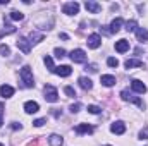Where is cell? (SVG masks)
I'll return each instance as SVG.
<instances>
[{
  "instance_id": "cell-34",
  "label": "cell",
  "mask_w": 148,
  "mask_h": 146,
  "mask_svg": "<svg viewBox=\"0 0 148 146\" xmlns=\"http://www.w3.org/2000/svg\"><path fill=\"white\" fill-rule=\"evenodd\" d=\"M45 122H47V120H45V119H36V120H35V122H33V124H35V126H36V127H41V126H43V124H45Z\"/></svg>"
},
{
  "instance_id": "cell-4",
  "label": "cell",
  "mask_w": 148,
  "mask_h": 146,
  "mask_svg": "<svg viewBox=\"0 0 148 146\" xmlns=\"http://www.w3.org/2000/svg\"><path fill=\"white\" fill-rule=\"evenodd\" d=\"M69 57H71V60L73 62H76V64H84L86 62V52L84 50H81V48H76V50H73L71 53H69Z\"/></svg>"
},
{
  "instance_id": "cell-12",
  "label": "cell",
  "mask_w": 148,
  "mask_h": 146,
  "mask_svg": "<svg viewBox=\"0 0 148 146\" xmlns=\"http://www.w3.org/2000/svg\"><path fill=\"white\" fill-rule=\"evenodd\" d=\"M53 72L57 74V76H60V77H67V76H71L73 69H71L69 65H59V67H55Z\"/></svg>"
},
{
  "instance_id": "cell-21",
  "label": "cell",
  "mask_w": 148,
  "mask_h": 146,
  "mask_svg": "<svg viewBox=\"0 0 148 146\" xmlns=\"http://www.w3.org/2000/svg\"><path fill=\"white\" fill-rule=\"evenodd\" d=\"M121 26H122V19H121V17L114 19L110 23V33H117V31L121 29Z\"/></svg>"
},
{
  "instance_id": "cell-8",
  "label": "cell",
  "mask_w": 148,
  "mask_h": 146,
  "mask_svg": "<svg viewBox=\"0 0 148 146\" xmlns=\"http://www.w3.org/2000/svg\"><path fill=\"white\" fill-rule=\"evenodd\" d=\"M86 43H88L90 48H98V46L102 45V36H100L98 33H93V35L88 36V41H86Z\"/></svg>"
},
{
  "instance_id": "cell-22",
  "label": "cell",
  "mask_w": 148,
  "mask_h": 146,
  "mask_svg": "<svg viewBox=\"0 0 148 146\" xmlns=\"http://www.w3.org/2000/svg\"><path fill=\"white\" fill-rule=\"evenodd\" d=\"M43 62H45V65H47V69L48 71H55V65H53V60H52V57L50 55H45V59H43Z\"/></svg>"
},
{
  "instance_id": "cell-13",
  "label": "cell",
  "mask_w": 148,
  "mask_h": 146,
  "mask_svg": "<svg viewBox=\"0 0 148 146\" xmlns=\"http://www.w3.org/2000/svg\"><path fill=\"white\" fill-rule=\"evenodd\" d=\"M14 95V88L12 86H9V84H2L0 86V96L2 98H10Z\"/></svg>"
},
{
  "instance_id": "cell-18",
  "label": "cell",
  "mask_w": 148,
  "mask_h": 146,
  "mask_svg": "<svg viewBox=\"0 0 148 146\" xmlns=\"http://www.w3.org/2000/svg\"><path fill=\"white\" fill-rule=\"evenodd\" d=\"M48 143H50V146H62L64 145V139H62V136H59V134H50Z\"/></svg>"
},
{
  "instance_id": "cell-11",
  "label": "cell",
  "mask_w": 148,
  "mask_h": 146,
  "mask_svg": "<svg viewBox=\"0 0 148 146\" xmlns=\"http://www.w3.org/2000/svg\"><path fill=\"white\" fill-rule=\"evenodd\" d=\"M127 50H129V41H127V40H119V41H115V52L126 53Z\"/></svg>"
},
{
  "instance_id": "cell-36",
  "label": "cell",
  "mask_w": 148,
  "mask_h": 146,
  "mask_svg": "<svg viewBox=\"0 0 148 146\" xmlns=\"http://www.w3.org/2000/svg\"><path fill=\"white\" fill-rule=\"evenodd\" d=\"M2 124H3V120H2V115H0V126H2Z\"/></svg>"
},
{
  "instance_id": "cell-24",
  "label": "cell",
  "mask_w": 148,
  "mask_h": 146,
  "mask_svg": "<svg viewBox=\"0 0 148 146\" xmlns=\"http://www.w3.org/2000/svg\"><path fill=\"white\" fill-rule=\"evenodd\" d=\"M10 19H12V21H23V19H24V14L19 12V10H12V12H10Z\"/></svg>"
},
{
  "instance_id": "cell-32",
  "label": "cell",
  "mask_w": 148,
  "mask_h": 146,
  "mask_svg": "<svg viewBox=\"0 0 148 146\" xmlns=\"http://www.w3.org/2000/svg\"><path fill=\"white\" fill-rule=\"evenodd\" d=\"M71 112H73V113H77V112H79V110H81V103H74V105H71Z\"/></svg>"
},
{
  "instance_id": "cell-17",
  "label": "cell",
  "mask_w": 148,
  "mask_h": 146,
  "mask_svg": "<svg viewBox=\"0 0 148 146\" xmlns=\"http://www.w3.org/2000/svg\"><path fill=\"white\" fill-rule=\"evenodd\" d=\"M76 132L77 134H91L93 132V127L88 126V124H77L76 126Z\"/></svg>"
},
{
  "instance_id": "cell-15",
  "label": "cell",
  "mask_w": 148,
  "mask_h": 146,
  "mask_svg": "<svg viewBox=\"0 0 148 146\" xmlns=\"http://www.w3.org/2000/svg\"><path fill=\"white\" fill-rule=\"evenodd\" d=\"M38 110H40V105H38L36 102H31V100H29V102L24 103V112H26V113H36Z\"/></svg>"
},
{
  "instance_id": "cell-28",
  "label": "cell",
  "mask_w": 148,
  "mask_h": 146,
  "mask_svg": "<svg viewBox=\"0 0 148 146\" xmlns=\"http://www.w3.org/2000/svg\"><path fill=\"white\" fill-rule=\"evenodd\" d=\"M0 53H2L3 57H7V55H10V48H9L7 45H0Z\"/></svg>"
},
{
  "instance_id": "cell-20",
  "label": "cell",
  "mask_w": 148,
  "mask_h": 146,
  "mask_svg": "<svg viewBox=\"0 0 148 146\" xmlns=\"http://www.w3.org/2000/svg\"><path fill=\"white\" fill-rule=\"evenodd\" d=\"M136 38H138L140 41H148V29L138 28V29H136Z\"/></svg>"
},
{
  "instance_id": "cell-9",
  "label": "cell",
  "mask_w": 148,
  "mask_h": 146,
  "mask_svg": "<svg viewBox=\"0 0 148 146\" xmlns=\"http://www.w3.org/2000/svg\"><path fill=\"white\" fill-rule=\"evenodd\" d=\"M110 131L114 134H124V132H126V124H124L122 120H115L110 126Z\"/></svg>"
},
{
  "instance_id": "cell-33",
  "label": "cell",
  "mask_w": 148,
  "mask_h": 146,
  "mask_svg": "<svg viewBox=\"0 0 148 146\" xmlns=\"http://www.w3.org/2000/svg\"><path fill=\"white\" fill-rule=\"evenodd\" d=\"M86 71H90V72H97L98 67H97L95 64H90V65H86Z\"/></svg>"
},
{
  "instance_id": "cell-25",
  "label": "cell",
  "mask_w": 148,
  "mask_h": 146,
  "mask_svg": "<svg viewBox=\"0 0 148 146\" xmlns=\"http://www.w3.org/2000/svg\"><path fill=\"white\" fill-rule=\"evenodd\" d=\"M136 29H138L136 21H127L126 23V31H136Z\"/></svg>"
},
{
  "instance_id": "cell-31",
  "label": "cell",
  "mask_w": 148,
  "mask_h": 146,
  "mask_svg": "<svg viewBox=\"0 0 148 146\" xmlns=\"http://www.w3.org/2000/svg\"><path fill=\"white\" fill-rule=\"evenodd\" d=\"M53 53H55V57H59V59H60V57H64V55H66V50H64V48H55V50H53Z\"/></svg>"
},
{
  "instance_id": "cell-26",
  "label": "cell",
  "mask_w": 148,
  "mask_h": 146,
  "mask_svg": "<svg viewBox=\"0 0 148 146\" xmlns=\"http://www.w3.org/2000/svg\"><path fill=\"white\" fill-rule=\"evenodd\" d=\"M88 112H90V113H93V115H97V113H100V112H102V108H100V107H97V105H88Z\"/></svg>"
},
{
  "instance_id": "cell-7",
  "label": "cell",
  "mask_w": 148,
  "mask_h": 146,
  "mask_svg": "<svg viewBox=\"0 0 148 146\" xmlns=\"http://www.w3.org/2000/svg\"><path fill=\"white\" fill-rule=\"evenodd\" d=\"M17 48H19L23 53H29V52H31V43H29V40L19 36V40H17Z\"/></svg>"
},
{
  "instance_id": "cell-23",
  "label": "cell",
  "mask_w": 148,
  "mask_h": 146,
  "mask_svg": "<svg viewBox=\"0 0 148 146\" xmlns=\"http://www.w3.org/2000/svg\"><path fill=\"white\" fill-rule=\"evenodd\" d=\"M43 40V35L41 33H36V31H33L31 35H29V43H40Z\"/></svg>"
},
{
  "instance_id": "cell-3",
  "label": "cell",
  "mask_w": 148,
  "mask_h": 146,
  "mask_svg": "<svg viewBox=\"0 0 148 146\" xmlns=\"http://www.w3.org/2000/svg\"><path fill=\"white\" fill-rule=\"evenodd\" d=\"M43 93H45V100L50 102V103H55V102L59 100V93H57V89H55L52 84H47V86L43 88Z\"/></svg>"
},
{
  "instance_id": "cell-6",
  "label": "cell",
  "mask_w": 148,
  "mask_h": 146,
  "mask_svg": "<svg viewBox=\"0 0 148 146\" xmlns=\"http://www.w3.org/2000/svg\"><path fill=\"white\" fill-rule=\"evenodd\" d=\"M131 89L134 93H138V95H143V93H147V84L143 81H140V79H133L131 81Z\"/></svg>"
},
{
  "instance_id": "cell-27",
  "label": "cell",
  "mask_w": 148,
  "mask_h": 146,
  "mask_svg": "<svg viewBox=\"0 0 148 146\" xmlns=\"http://www.w3.org/2000/svg\"><path fill=\"white\" fill-rule=\"evenodd\" d=\"M64 93H66L67 96H71V98L76 96V91H74V88H71V86H66V88H64Z\"/></svg>"
},
{
  "instance_id": "cell-10",
  "label": "cell",
  "mask_w": 148,
  "mask_h": 146,
  "mask_svg": "<svg viewBox=\"0 0 148 146\" xmlns=\"http://www.w3.org/2000/svg\"><path fill=\"white\" fill-rule=\"evenodd\" d=\"M84 7H86V10L91 12V14H97V12L102 10V5L97 3V2H93V0H86V2H84Z\"/></svg>"
},
{
  "instance_id": "cell-14",
  "label": "cell",
  "mask_w": 148,
  "mask_h": 146,
  "mask_svg": "<svg viewBox=\"0 0 148 146\" xmlns=\"http://www.w3.org/2000/svg\"><path fill=\"white\" fill-rule=\"evenodd\" d=\"M100 81H102V84H103V86L110 88V86L115 84V76H112V74H103V76L100 77Z\"/></svg>"
},
{
  "instance_id": "cell-5",
  "label": "cell",
  "mask_w": 148,
  "mask_h": 146,
  "mask_svg": "<svg viewBox=\"0 0 148 146\" xmlns=\"http://www.w3.org/2000/svg\"><path fill=\"white\" fill-rule=\"evenodd\" d=\"M62 12L67 14V16L77 14V12H79V3H77V2H67V3H64V5H62Z\"/></svg>"
},
{
  "instance_id": "cell-1",
  "label": "cell",
  "mask_w": 148,
  "mask_h": 146,
  "mask_svg": "<svg viewBox=\"0 0 148 146\" xmlns=\"http://www.w3.org/2000/svg\"><path fill=\"white\" fill-rule=\"evenodd\" d=\"M21 79H23V83H24L26 88H33L35 86V79H33V72H31L29 65H24L21 69Z\"/></svg>"
},
{
  "instance_id": "cell-37",
  "label": "cell",
  "mask_w": 148,
  "mask_h": 146,
  "mask_svg": "<svg viewBox=\"0 0 148 146\" xmlns=\"http://www.w3.org/2000/svg\"><path fill=\"white\" fill-rule=\"evenodd\" d=\"M0 146H3V145H2V143H0Z\"/></svg>"
},
{
  "instance_id": "cell-30",
  "label": "cell",
  "mask_w": 148,
  "mask_h": 146,
  "mask_svg": "<svg viewBox=\"0 0 148 146\" xmlns=\"http://www.w3.org/2000/svg\"><path fill=\"white\" fill-rule=\"evenodd\" d=\"M107 64H109V67H117V65H119V60L114 59V57H110V59H107Z\"/></svg>"
},
{
  "instance_id": "cell-2",
  "label": "cell",
  "mask_w": 148,
  "mask_h": 146,
  "mask_svg": "<svg viewBox=\"0 0 148 146\" xmlns=\"http://www.w3.org/2000/svg\"><path fill=\"white\" fill-rule=\"evenodd\" d=\"M121 98L124 100V102H133V103H136L140 108H145V103H143V100H140L138 96H134L131 91H127V89H122L121 91Z\"/></svg>"
},
{
  "instance_id": "cell-29",
  "label": "cell",
  "mask_w": 148,
  "mask_h": 146,
  "mask_svg": "<svg viewBox=\"0 0 148 146\" xmlns=\"http://www.w3.org/2000/svg\"><path fill=\"white\" fill-rule=\"evenodd\" d=\"M140 138L138 139H148V127H143L141 131H140V134H138Z\"/></svg>"
},
{
  "instance_id": "cell-35",
  "label": "cell",
  "mask_w": 148,
  "mask_h": 146,
  "mask_svg": "<svg viewBox=\"0 0 148 146\" xmlns=\"http://www.w3.org/2000/svg\"><path fill=\"white\" fill-rule=\"evenodd\" d=\"M12 129H21V124H17V122H12Z\"/></svg>"
},
{
  "instance_id": "cell-19",
  "label": "cell",
  "mask_w": 148,
  "mask_h": 146,
  "mask_svg": "<svg viewBox=\"0 0 148 146\" xmlns=\"http://www.w3.org/2000/svg\"><path fill=\"white\" fill-rule=\"evenodd\" d=\"M79 86H81L83 89H86V91H88V89H91V88H93V83H91V79H90V77H84V76H83V77H79Z\"/></svg>"
},
{
  "instance_id": "cell-16",
  "label": "cell",
  "mask_w": 148,
  "mask_h": 146,
  "mask_svg": "<svg viewBox=\"0 0 148 146\" xmlns=\"http://www.w3.org/2000/svg\"><path fill=\"white\" fill-rule=\"evenodd\" d=\"M126 69H134V67H143V60H138V59H127L124 62Z\"/></svg>"
}]
</instances>
